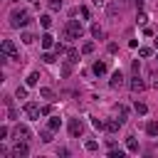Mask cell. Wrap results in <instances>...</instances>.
<instances>
[{
    "instance_id": "cell-22",
    "label": "cell",
    "mask_w": 158,
    "mask_h": 158,
    "mask_svg": "<svg viewBox=\"0 0 158 158\" xmlns=\"http://www.w3.org/2000/svg\"><path fill=\"white\" fill-rule=\"evenodd\" d=\"M91 35H94L96 40H101V37H104V30H101L99 25H91Z\"/></svg>"
},
{
    "instance_id": "cell-20",
    "label": "cell",
    "mask_w": 158,
    "mask_h": 158,
    "mask_svg": "<svg viewBox=\"0 0 158 158\" xmlns=\"http://www.w3.org/2000/svg\"><path fill=\"white\" fill-rule=\"evenodd\" d=\"M37 81H40V74H37V72H30V77H27V86H35Z\"/></svg>"
},
{
    "instance_id": "cell-11",
    "label": "cell",
    "mask_w": 158,
    "mask_h": 158,
    "mask_svg": "<svg viewBox=\"0 0 158 158\" xmlns=\"http://www.w3.org/2000/svg\"><path fill=\"white\" fill-rule=\"evenodd\" d=\"M40 42H42V47H44V49L54 47V37H52V35H42V37H40Z\"/></svg>"
},
{
    "instance_id": "cell-13",
    "label": "cell",
    "mask_w": 158,
    "mask_h": 158,
    "mask_svg": "<svg viewBox=\"0 0 158 158\" xmlns=\"http://www.w3.org/2000/svg\"><path fill=\"white\" fill-rule=\"evenodd\" d=\"M40 96L47 99V101H54V91H52L49 86H42V89H40Z\"/></svg>"
},
{
    "instance_id": "cell-27",
    "label": "cell",
    "mask_w": 158,
    "mask_h": 158,
    "mask_svg": "<svg viewBox=\"0 0 158 158\" xmlns=\"http://www.w3.org/2000/svg\"><path fill=\"white\" fill-rule=\"evenodd\" d=\"M72 74V62H64L62 64V77H69Z\"/></svg>"
},
{
    "instance_id": "cell-14",
    "label": "cell",
    "mask_w": 158,
    "mask_h": 158,
    "mask_svg": "<svg viewBox=\"0 0 158 158\" xmlns=\"http://www.w3.org/2000/svg\"><path fill=\"white\" fill-rule=\"evenodd\" d=\"M126 148H128L131 153H138V141H136L133 136H128V138H126Z\"/></svg>"
},
{
    "instance_id": "cell-32",
    "label": "cell",
    "mask_w": 158,
    "mask_h": 158,
    "mask_svg": "<svg viewBox=\"0 0 158 158\" xmlns=\"http://www.w3.org/2000/svg\"><path fill=\"white\" fill-rule=\"evenodd\" d=\"M79 12H81V17H86V20L91 17V10H89V7H79Z\"/></svg>"
},
{
    "instance_id": "cell-34",
    "label": "cell",
    "mask_w": 158,
    "mask_h": 158,
    "mask_svg": "<svg viewBox=\"0 0 158 158\" xmlns=\"http://www.w3.org/2000/svg\"><path fill=\"white\" fill-rule=\"evenodd\" d=\"M109 52H111V54H116V52H118V44H114V42H111V44H109Z\"/></svg>"
},
{
    "instance_id": "cell-31",
    "label": "cell",
    "mask_w": 158,
    "mask_h": 158,
    "mask_svg": "<svg viewBox=\"0 0 158 158\" xmlns=\"http://www.w3.org/2000/svg\"><path fill=\"white\" fill-rule=\"evenodd\" d=\"M109 158H123V151H116V148H111V151H109Z\"/></svg>"
},
{
    "instance_id": "cell-19",
    "label": "cell",
    "mask_w": 158,
    "mask_h": 158,
    "mask_svg": "<svg viewBox=\"0 0 158 158\" xmlns=\"http://www.w3.org/2000/svg\"><path fill=\"white\" fill-rule=\"evenodd\" d=\"M67 62H72V64L79 62V52L77 49H67Z\"/></svg>"
},
{
    "instance_id": "cell-3",
    "label": "cell",
    "mask_w": 158,
    "mask_h": 158,
    "mask_svg": "<svg viewBox=\"0 0 158 158\" xmlns=\"http://www.w3.org/2000/svg\"><path fill=\"white\" fill-rule=\"evenodd\" d=\"M2 54L7 57V59H20V52H17V47L12 44V40H2Z\"/></svg>"
},
{
    "instance_id": "cell-26",
    "label": "cell",
    "mask_w": 158,
    "mask_h": 158,
    "mask_svg": "<svg viewBox=\"0 0 158 158\" xmlns=\"http://www.w3.org/2000/svg\"><path fill=\"white\" fill-rule=\"evenodd\" d=\"M22 42H25V44H32V42H35V35H32V32H22Z\"/></svg>"
},
{
    "instance_id": "cell-28",
    "label": "cell",
    "mask_w": 158,
    "mask_h": 158,
    "mask_svg": "<svg viewBox=\"0 0 158 158\" xmlns=\"http://www.w3.org/2000/svg\"><path fill=\"white\" fill-rule=\"evenodd\" d=\"M40 25H42V27H49V25H52V17H49V15H42V17H40Z\"/></svg>"
},
{
    "instance_id": "cell-21",
    "label": "cell",
    "mask_w": 158,
    "mask_h": 158,
    "mask_svg": "<svg viewBox=\"0 0 158 158\" xmlns=\"http://www.w3.org/2000/svg\"><path fill=\"white\" fill-rule=\"evenodd\" d=\"M133 109H136V114H141V116H143V114H148V106H146L143 101H136V106H133Z\"/></svg>"
},
{
    "instance_id": "cell-15",
    "label": "cell",
    "mask_w": 158,
    "mask_h": 158,
    "mask_svg": "<svg viewBox=\"0 0 158 158\" xmlns=\"http://www.w3.org/2000/svg\"><path fill=\"white\" fill-rule=\"evenodd\" d=\"M146 133L148 136H158V121H148L146 123Z\"/></svg>"
},
{
    "instance_id": "cell-24",
    "label": "cell",
    "mask_w": 158,
    "mask_h": 158,
    "mask_svg": "<svg viewBox=\"0 0 158 158\" xmlns=\"http://www.w3.org/2000/svg\"><path fill=\"white\" fill-rule=\"evenodd\" d=\"M15 96L17 99H27V86H17L15 89Z\"/></svg>"
},
{
    "instance_id": "cell-4",
    "label": "cell",
    "mask_w": 158,
    "mask_h": 158,
    "mask_svg": "<svg viewBox=\"0 0 158 158\" xmlns=\"http://www.w3.org/2000/svg\"><path fill=\"white\" fill-rule=\"evenodd\" d=\"M12 156H15V158H27V156H30V146H27V141L20 138V141L12 146Z\"/></svg>"
},
{
    "instance_id": "cell-6",
    "label": "cell",
    "mask_w": 158,
    "mask_h": 158,
    "mask_svg": "<svg viewBox=\"0 0 158 158\" xmlns=\"http://www.w3.org/2000/svg\"><path fill=\"white\" fill-rule=\"evenodd\" d=\"M81 133H84V123H81L79 118H72V121H69V136H72V138H79Z\"/></svg>"
},
{
    "instance_id": "cell-30",
    "label": "cell",
    "mask_w": 158,
    "mask_h": 158,
    "mask_svg": "<svg viewBox=\"0 0 158 158\" xmlns=\"http://www.w3.org/2000/svg\"><path fill=\"white\" fill-rule=\"evenodd\" d=\"M84 148H86V151H96V148H99V143H96V141H86V143H84Z\"/></svg>"
},
{
    "instance_id": "cell-25",
    "label": "cell",
    "mask_w": 158,
    "mask_h": 158,
    "mask_svg": "<svg viewBox=\"0 0 158 158\" xmlns=\"http://www.w3.org/2000/svg\"><path fill=\"white\" fill-rule=\"evenodd\" d=\"M47 5H49V10H59L64 5V0H47Z\"/></svg>"
},
{
    "instance_id": "cell-12",
    "label": "cell",
    "mask_w": 158,
    "mask_h": 158,
    "mask_svg": "<svg viewBox=\"0 0 158 158\" xmlns=\"http://www.w3.org/2000/svg\"><path fill=\"white\" fill-rule=\"evenodd\" d=\"M91 69H94V74H96V77H101V74H106V62H94V67H91Z\"/></svg>"
},
{
    "instance_id": "cell-1",
    "label": "cell",
    "mask_w": 158,
    "mask_h": 158,
    "mask_svg": "<svg viewBox=\"0 0 158 158\" xmlns=\"http://www.w3.org/2000/svg\"><path fill=\"white\" fill-rule=\"evenodd\" d=\"M84 35V27H81V22H77V20H69L67 25H64V40H79Z\"/></svg>"
},
{
    "instance_id": "cell-35",
    "label": "cell",
    "mask_w": 158,
    "mask_h": 158,
    "mask_svg": "<svg viewBox=\"0 0 158 158\" xmlns=\"http://www.w3.org/2000/svg\"><path fill=\"white\" fill-rule=\"evenodd\" d=\"M156 47H158V37H156Z\"/></svg>"
},
{
    "instance_id": "cell-23",
    "label": "cell",
    "mask_w": 158,
    "mask_h": 158,
    "mask_svg": "<svg viewBox=\"0 0 158 158\" xmlns=\"http://www.w3.org/2000/svg\"><path fill=\"white\" fill-rule=\"evenodd\" d=\"M94 47H96L94 42H84V44H81V52H84V54H91V52H94Z\"/></svg>"
},
{
    "instance_id": "cell-9",
    "label": "cell",
    "mask_w": 158,
    "mask_h": 158,
    "mask_svg": "<svg viewBox=\"0 0 158 158\" xmlns=\"http://www.w3.org/2000/svg\"><path fill=\"white\" fill-rule=\"evenodd\" d=\"M121 123H123L121 118H111V121H106V131H109V133H116V131L121 128Z\"/></svg>"
},
{
    "instance_id": "cell-7",
    "label": "cell",
    "mask_w": 158,
    "mask_h": 158,
    "mask_svg": "<svg viewBox=\"0 0 158 158\" xmlns=\"http://www.w3.org/2000/svg\"><path fill=\"white\" fill-rule=\"evenodd\" d=\"M109 84H111V86H114V89H118V86H121V84H123V74H121V72H118V69H116V72H114V74H111V81H109Z\"/></svg>"
},
{
    "instance_id": "cell-29",
    "label": "cell",
    "mask_w": 158,
    "mask_h": 158,
    "mask_svg": "<svg viewBox=\"0 0 158 158\" xmlns=\"http://www.w3.org/2000/svg\"><path fill=\"white\" fill-rule=\"evenodd\" d=\"M138 54H141V57H151V54H153V49H151V47H141V49H138Z\"/></svg>"
},
{
    "instance_id": "cell-10",
    "label": "cell",
    "mask_w": 158,
    "mask_h": 158,
    "mask_svg": "<svg viewBox=\"0 0 158 158\" xmlns=\"http://www.w3.org/2000/svg\"><path fill=\"white\" fill-rule=\"evenodd\" d=\"M15 136H17V138H22V141H27L32 133H30V128H27V126H17V128H15Z\"/></svg>"
},
{
    "instance_id": "cell-33",
    "label": "cell",
    "mask_w": 158,
    "mask_h": 158,
    "mask_svg": "<svg viewBox=\"0 0 158 158\" xmlns=\"http://www.w3.org/2000/svg\"><path fill=\"white\" fill-rule=\"evenodd\" d=\"M54 52H57V54H64V52H67V47H64V44H59V42H57V44H54Z\"/></svg>"
},
{
    "instance_id": "cell-16",
    "label": "cell",
    "mask_w": 158,
    "mask_h": 158,
    "mask_svg": "<svg viewBox=\"0 0 158 158\" xmlns=\"http://www.w3.org/2000/svg\"><path fill=\"white\" fill-rule=\"evenodd\" d=\"M47 126H49V128H52V131H59V128H62V118H59V116H52V118H49V123H47Z\"/></svg>"
},
{
    "instance_id": "cell-17",
    "label": "cell",
    "mask_w": 158,
    "mask_h": 158,
    "mask_svg": "<svg viewBox=\"0 0 158 158\" xmlns=\"http://www.w3.org/2000/svg\"><path fill=\"white\" fill-rule=\"evenodd\" d=\"M57 57H59L57 52H54V54H52V52H44V54H42V62H44V64H52V62H57Z\"/></svg>"
},
{
    "instance_id": "cell-18",
    "label": "cell",
    "mask_w": 158,
    "mask_h": 158,
    "mask_svg": "<svg viewBox=\"0 0 158 158\" xmlns=\"http://www.w3.org/2000/svg\"><path fill=\"white\" fill-rule=\"evenodd\" d=\"M40 141H42V143H49V141H52V128H49V126L40 133Z\"/></svg>"
},
{
    "instance_id": "cell-8",
    "label": "cell",
    "mask_w": 158,
    "mask_h": 158,
    "mask_svg": "<svg viewBox=\"0 0 158 158\" xmlns=\"http://www.w3.org/2000/svg\"><path fill=\"white\" fill-rule=\"evenodd\" d=\"M143 89H146V84H143V81H141V77L136 74V77L131 79V91H136V94H138V91H143Z\"/></svg>"
},
{
    "instance_id": "cell-5",
    "label": "cell",
    "mask_w": 158,
    "mask_h": 158,
    "mask_svg": "<svg viewBox=\"0 0 158 158\" xmlns=\"http://www.w3.org/2000/svg\"><path fill=\"white\" fill-rule=\"evenodd\" d=\"M25 114H27V118H32V121H35V118H40V116H42V109H40L35 101H27V104H25Z\"/></svg>"
},
{
    "instance_id": "cell-2",
    "label": "cell",
    "mask_w": 158,
    "mask_h": 158,
    "mask_svg": "<svg viewBox=\"0 0 158 158\" xmlns=\"http://www.w3.org/2000/svg\"><path fill=\"white\" fill-rule=\"evenodd\" d=\"M27 22H30L27 10H12V15H10V25L12 27H25Z\"/></svg>"
}]
</instances>
